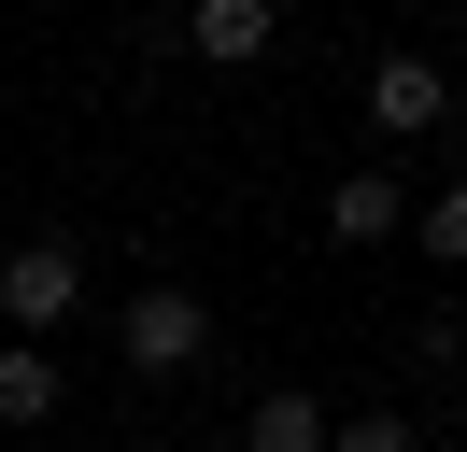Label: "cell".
Here are the masks:
<instances>
[{"instance_id": "6da1fadb", "label": "cell", "mask_w": 467, "mask_h": 452, "mask_svg": "<svg viewBox=\"0 0 467 452\" xmlns=\"http://www.w3.org/2000/svg\"><path fill=\"white\" fill-rule=\"evenodd\" d=\"M71 311H86V254H71L57 226H29V241L0 254V325H15V339H57Z\"/></svg>"}, {"instance_id": "7a4b0ae2", "label": "cell", "mask_w": 467, "mask_h": 452, "mask_svg": "<svg viewBox=\"0 0 467 452\" xmlns=\"http://www.w3.org/2000/svg\"><path fill=\"white\" fill-rule=\"evenodd\" d=\"M199 354H213V311L184 297V282H142V297H128V367L171 382V367H199Z\"/></svg>"}, {"instance_id": "3957f363", "label": "cell", "mask_w": 467, "mask_h": 452, "mask_svg": "<svg viewBox=\"0 0 467 452\" xmlns=\"http://www.w3.org/2000/svg\"><path fill=\"white\" fill-rule=\"evenodd\" d=\"M368 128H397V141L453 128V71H439V56H382L368 71Z\"/></svg>"}, {"instance_id": "277c9868", "label": "cell", "mask_w": 467, "mask_h": 452, "mask_svg": "<svg viewBox=\"0 0 467 452\" xmlns=\"http://www.w3.org/2000/svg\"><path fill=\"white\" fill-rule=\"evenodd\" d=\"M184 43H199L213 71H255V56L284 43V15H269V0H199V15H184Z\"/></svg>"}, {"instance_id": "5b68a950", "label": "cell", "mask_w": 467, "mask_h": 452, "mask_svg": "<svg viewBox=\"0 0 467 452\" xmlns=\"http://www.w3.org/2000/svg\"><path fill=\"white\" fill-rule=\"evenodd\" d=\"M397 226H410V198L382 184V170H340V184H326V241H340V254H368V241H397Z\"/></svg>"}, {"instance_id": "8992f818", "label": "cell", "mask_w": 467, "mask_h": 452, "mask_svg": "<svg viewBox=\"0 0 467 452\" xmlns=\"http://www.w3.org/2000/svg\"><path fill=\"white\" fill-rule=\"evenodd\" d=\"M57 354H43V339H0V424H57Z\"/></svg>"}, {"instance_id": "52a82bcc", "label": "cell", "mask_w": 467, "mask_h": 452, "mask_svg": "<svg viewBox=\"0 0 467 452\" xmlns=\"http://www.w3.org/2000/svg\"><path fill=\"white\" fill-rule=\"evenodd\" d=\"M326 438H340V424H326L312 382H269V396H255V452H326Z\"/></svg>"}, {"instance_id": "ba28073f", "label": "cell", "mask_w": 467, "mask_h": 452, "mask_svg": "<svg viewBox=\"0 0 467 452\" xmlns=\"http://www.w3.org/2000/svg\"><path fill=\"white\" fill-rule=\"evenodd\" d=\"M410 241H425V254H439V269H467V170H453V184H439V198H425V226H410Z\"/></svg>"}, {"instance_id": "9c48e42d", "label": "cell", "mask_w": 467, "mask_h": 452, "mask_svg": "<svg viewBox=\"0 0 467 452\" xmlns=\"http://www.w3.org/2000/svg\"><path fill=\"white\" fill-rule=\"evenodd\" d=\"M326 452H425V438H410V410H354V424H340Z\"/></svg>"}, {"instance_id": "30bf717a", "label": "cell", "mask_w": 467, "mask_h": 452, "mask_svg": "<svg viewBox=\"0 0 467 452\" xmlns=\"http://www.w3.org/2000/svg\"><path fill=\"white\" fill-rule=\"evenodd\" d=\"M453 71H467V28H453Z\"/></svg>"}, {"instance_id": "8fae6325", "label": "cell", "mask_w": 467, "mask_h": 452, "mask_svg": "<svg viewBox=\"0 0 467 452\" xmlns=\"http://www.w3.org/2000/svg\"><path fill=\"white\" fill-rule=\"evenodd\" d=\"M453 396H467V354H453Z\"/></svg>"}]
</instances>
